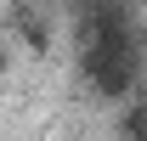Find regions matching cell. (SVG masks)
<instances>
[{
    "label": "cell",
    "mask_w": 147,
    "mask_h": 141,
    "mask_svg": "<svg viewBox=\"0 0 147 141\" xmlns=\"http://www.w3.org/2000/svg\"><path fill=\"white\" fill-rule=\"evenodd\" d=\"M130 141H147V107L130 113Z\"/></svg>",
    "instance_id": "2"
},
{
    "label": "cell",
    "mask_w": 147,
    "mask_h": 141,
    "mask_svg": "<svg viewBox=\"0 0 147 141\" xmlns=\"http://www.w3.org/2000/svg\"><path fill=\"white\" fill-rule=\"evenodd\" d=\"M85 73H91L96 90H119L130 85V73H136V45H130V28H125V11H113V6H96L91 17H85Z\"/></svg>",
    "instance_id": "1"
}]
</instances>
